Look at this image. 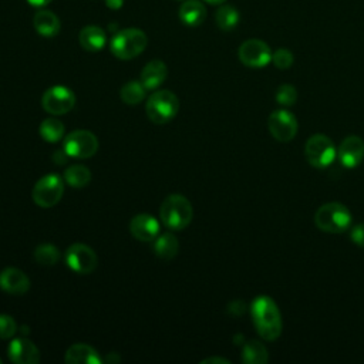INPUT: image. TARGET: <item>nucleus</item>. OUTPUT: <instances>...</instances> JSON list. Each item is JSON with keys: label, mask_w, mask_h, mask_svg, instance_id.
<instances>
[{"label": "nucleus", "mask_w": 364, "mask_h": 364, "mask_svg": "<svg viewBox=\"0 0 364 364\" xmlns=\"http://www.w3.org/2000/svg\"><path fill=\"white\" fill-rule=\"evenodd\" d=\"M105 4L111 10H119L124 4V0H105Z\"/></svg>", "instance_id": "35"}, {"label": "nucleus", "mask_w": 364, "mask_h": 364, "mask_svg": "<svg viewBox=\"0 0 364 364\" xmlns=\"http://www.w3.org/2000/svg\"><path fill=\"white\" fill-rule=\"evenodd\" d=\"M166 74H168L166 64L161 60H152L142 68L141 82L146 88V91L155 90L165 81Z\"/></svg>", "instance_id": "18"}, {"label": "nucleus", "mask_w": 364, "mask_h": 364, "mask_svg": "<svg viewBox=\"0 0 364 364\" xmlns=\"http://www.w3.org/2000/svg\"><path fill=\"white\" fill-rule=\"evenodd\" d=\"M276 101L283 107H290L297 100V90L290 84H282L276 90Z\"/></svg>", "instance_id": "29"}, {"label": "nucleus", "mask_w": 364, "mask_h": 364, "mask_svg": "<svg viewBox=\"0 0 364 364\" xmlns=\"http://www.w3.org/2000/svg\"><path fill=\"white\" fill-rule=\"evenodd\" d=\"M0 289L9 294H24L30 289V279L17 267H6L0 272Z\"/></svg>", "instance_id": "16"}, {"label": "nucleus", "mask_w": 364, "mask_h": 364, "mask_svg": "<svg viewBox=\"0 0 364 364\" xmlns=\"http://www.w3.org/2000/svg\"><path fill=\"white\" fill-rule=\"evenodd\" d=\"M64 193V183L60 175L48 173L40 178L31 192L33 200L40 208H51L60 202Z\"/></svg>", "instance_id": "7"}, {"label": "nucleus", "mask_w": 364, "mask_h": 364, "mask_svg": "<svg viewBox=\"0 0 364 364\" xmlns=\"http://www.w3.org/2000/svg\"><path fill=\"white\" fill-rule=\"evenodd\" d=\"M129 232L136 240L151 242L159 233V222L149 213H138L129 222Z\"/></svg>", "instance_id": "15"}, {"label": "nucleus", "mask_w": 364, "mask_h": 364, "mask_svg": "<svg viewBox=\"0 0 364 364\" xmlns=\"http://www.w3.org/2000/svg\"><path fill=\"white\" fill-rule=\"evenodd\" d=\"M267 127L272 136L280 142L291 141L299 128L297 118L287 109H276L269 115Z\"/></svg>", "instance_id": "12"}, {"label": "nucleus", "mask_w": 364, "mask_h": 364, "mask_svg": "<svg viewBox=\"0 0 364 364\" xmlns=\"http://www.w3.org/2000/svg\"><path fill=\"white\" fill-rule=\"evenodd\" d=\"M33 26L36 31L43 37H54L61 30L60 18L51 10H40L34 14Z\"/></svg>", "instance_id": "21"}, {"label": "nucleus", "mask_w": 364, "mask_h": 364, "mask_svg": "<svg viewBox=\"0 0 364 364\" xmlns=\"http://www.w3.org/2000/svg\"><path fill=\"white\" fill-rule=\"evenodd\" d=\"M40 136L47 142H58L64 136V125L57 118H46L38 127Z\"/></svg>", "instance_id": "26"}, {"label": "nucleus", "mask_w": 364, "mask_h": 364, "mask_svg": "<svg viewBox=\"0 0 364 364\" xmlns=\"http://www.w3.org/2000/svg\"><path fill=\"white\" fill-rule=\"evenodd\" d=\"M208 363H210V364H213V363H219V364H229L230 361H229V360H226V358H222V357H209V358L202 360V364H208Z\"/></svg>", "instance_id": "34"}, {"label": "nucleus", "mask_w": 364, "mask_h": 364, "mask_svg": "<svg viewBox=\"0 0 364 364\" xmlns=\"http://www.w3.org/2000/svg\"><path fill=\"white\" fill-rule=\"evenodd\" d=\"M41 105L51 115H63L74 108L75 95L70 88L64 85H54L44 91L41 97Z\"/></svg>", "instance_id": "9"}, {"label": "nucleus", "mask_w": 364, "mask_h": 364, "mask_svg": "<svg viewBox=\"0 0 364 364\" xmlns=\"http://www.w3.org/2000/svg\"><path fill=\"white\" fill-rule=\"evenodd\" d=\"M179 243L178 239L172 233H164L161 236H156L152 243L154 253L165 260H171L178 255Z\"/></svg>", "instance_id": "22"}, {"label": "nucleus", "mask_w": 364, "mask_h": 364, "mask_svg": "<svg viewBox=\"0 0 364 364\" xmlns=\"http://www.w3.org/2000/svg\"><path fill=\"white\" fill-rule=\"evenodd\" d=\"M350 237L357 246L364 247V223L355 225L350 232Z\"/></svg>", "instance_id": "32"}, {"label": "nucleus", "mask_w": 364, "mask_h": 364, "mask_svg": "<svg viewBox=\"0 0 364 364\" xmlns=\"http://www.w3.org/2000/svg\"><path fill=\"white\" fill-rule=\"evenodd\" d=\"M17 331L16 320L9 314H0V338H11Z\"/></svg>", "instance_id": "31"}, {"label": "nucleus", "mask_w": 364, "mask_h": 364, "mask_svg": "<svg viewBox=\"0 0 364 364\" xmlns=\"http://www.w3.org/2000/svg\"><path fill=\"white\" fill-rule=\"evenodd\" d=\"M64 360L67 364H101L102 363L98 351L84 343L73 344L65 351Z\"/></svg>", "instance_id": "17"}, {"label": "nucleus", "mask_w": 364, "mask_h": 364, "mask_svg": "<svg viewBox=\"0 0 364 364\" xmlns=\"http://www.w3.org/2000/svg\"><path fill=\"white\" fill-rule=\"evenodd\" d=\"M178 16L185 26L196 27L205 21L206 7L199 0H185L179 7Z\"/></svg>", "instance_id": "19"}, {"label": "nucleus", "mask_w": 364, "mask_h": 364, "mask_svg": "<svg viewBox=\"0 0 364 364\" xmlns=\"http://www.w3.org/2000/svg\"><path fill=\"white\" fill-rule=\"evenodd\" d=\"M64 181L73 188H84L91 181V172L84 165H73L64 171Z\"/></svg>", "instance_id": "27"}, {"label": "nucleus", "mask_w": 364, "mask_h": 364, "mask_svg": "<svg viewBox=\"0 0 364 364\" xmlns=\"http://www.w3.org/2000/svg\"><path fill=\"white\" fill-rule=\"evenodd\" d=\"M240 20L239 11L232 4H220L215 13L216 26L223 31L233 30Z\"/></svg>", "instance_id": "23"}, {"label": "nucleus", "mask_w": 364, "mask_h": 364, "mask_svg": "<svg viewBox=\"0 0 364 364\" xmlns=\"http://www.w3.org/2000/svg\"><path fill=\"white\" fill-rule=\"evenodd\" d=\"M242 360L246 364H266L269 354L259 340H249L242 350Z\"/></svg>", "instance_id": "24"}, {"label": "nucleus", "mask_w": 364, "mask_h": 364, "mask_svg": "<svg viewBox=\"0 0 364 364\" xmlns=\"http://www.w3.org/2000/svg\"><path fill=\"white\" fill-rule=\"evenodd\" d=\"M206 3H209V4H215V6H219V4H222V3H225L226 0H205Z\"/></svg>", "instance_id": "37"}, {"label": "nucleus", "mask_w": 364, "mask_h": 364, "mask_svg": "<svg viewBox=\"0 0 364 364\" xmlns=\"http://www.w3.org/2000/svg\"><path fill=\"white\" fill-rule=\"evenodd\" d=\"M272 61L273 64L279 68V70H287L289 67H291L294 57L293 53L287 48H277L273 54H272Z\"/></svg>", "instance_id": "30"}, {"label": "nucleus", "mask_w": 364, "mask_h": 364, "mask_svg": "<svg viewBox=\"0 0 364 364\" xmlns=\"http://www.w3.org/2000/svg\"><path fill=\"white\" fill-rule=\"evenodd\" d=\"M65 263L75 273L90 274L95 270L98 257L90 246L84 243H74L65 250Z\"/></svg>", "instance_id": "11"}, {"label": "nucleus", "mask_w": 364, "mask_h": 364, "mask_svg": "<svg viewBox=\"0 0 364 364\" xmlns=\"http://www.w3.org/2000/svg\"><path fill=\"white\" fill-rule=\"evenodd\" d=\"M9 358L16 364H36L40 361V351L37 346L28 338H13L7 347Z\"/></svg>", "instance_id": "13"}, {"label": "nucleus", "mask_w": 364, "mask_h": 364, "mask_svg": "<svg viewBox=\"0 0 364 364\" xmlns=\"http://www.w3.org/2000/svg\"><path fill=\"white\" fill-rule=\"evenodd\" d=\"M250 314L257 334L266 341H274L282 334V314L276 301L266 296H257L250 304Z\"/></svg>", "instance_id": "1"}, {"label": "nucleus", "mask_w": 364, "mask_h": 364, "mask_svg": "<svg viewBox=\"0 0 364 364\" xmlns=\"http://www.w3.org/2000/svg\"><path fill=\"white\" fill-rule=\"evenodd\" d=\"M63 148L71 158H90L98 151V139L88 129H77L70 132L64 141Z\"/></svg>", "instance_id": "8"}, {"label": "nucleus", "mask_w": 364, "mask_h": 364, "mask_svg": "<svg viewBox=\"0 0 364 364\" xmlns=\"http://www.w3.org/2000/svg\"><path fill=\"white\" fill-rule=\"evenodd\" d=\"M146 34L135 27L118 30L109 40L111 53L119 60H131L138 57L146 47Z\"/></svg>", "instance_id": "4"}, {"label": "nucleus", "mask_w": 364, "mask_h": 364, "mask_svg": "<svg viewBox=\"0 0 364 364\" xmlns=\"http://www.w3.org/2000/svg\"><path fill=\"white\" fill-rule=\"evenodd\" d=\"M353 216L348 208L340 202H327L314 213V225L327 233L346 232L351 225Z\"/></svg>", "instance_id": "3"}, {"label": "nucleus", "mask_w": 364, "mask_h": 364, "mask_svg": "<svg viewBox=\"0 0 364 364\" xmlns=\"http://www.w3.org/2000/svg\"><path fill=\"white\" fill-rule=\"evenodd\" d=\"M146 88L142 85L141 81H128L119 90V97L127 105H136L145 98Z\"/></svg>", "instance_id": "25"}, {"label": "nucleus", "mask_w": 364, "mask_h": 364, "mask_svg": "<svg viewBox=\"0 0 364 364\" xmlns=\"http://www.w3.org/2000/svg\"><path fill=\"white\" fill-rule=\"evenodd\" d=\"M28 4H31L33 7H44L48 3H51L53 0H26Z\"/></svg>", "instance_id": "36"}, {"label": "nucleus", "mask_w": 364, "mask_h": 364, "mask_svg": "<svg viewBox=\"0 0 364 364\" xmlns=\"http://www.w3.org/2000/svg\"><path fill=\"white\" fill-rule=\"evenodd\" d=\"M340 162L346 168H355L364 159V141L358 135H348L337 149Z\"/></svg>", "instance_id": "14"}, {"label": "nucleus", "mask_w": 364, "mask_h": 364, "mask_svg": "<svg viewBox=\"0 0 364 364\" xmlns=\"http://www.w3.org/2000/svg\"><path fill=\"white\" fill-rule=\"evenodd\" d=\"M78 40L81 47L85 51L97 53L101 51L107 44V34L98 26H85L81 28L78 34Z\"/></svg>", "instance_id": "20"}, {"label": "nucleus", "mask_w": 364, "mask_h": 364, "mask_svg": "<svg viewBox=\"0 0 364 364\" xmlns=\"http://www.w3.org/2000/svg\"><path fill=\"white\" fill-rule=\"evenodd\" d=\"M237 57L246 67L262 68L272 61V50L263 40L249 38L239 46Z\"/></svg>", "instance_id": "10"}, {"label": "nucleus", "mask_w": 364, "mask_h": 364, "mask_svg": "<svg viewBox=\"0 0 364 364\" xmlns=\"http://www.w3.org/2000/svg\"><path fill=\"white\" fill-rule=\"evenodd\" d=\"M178 109H179V100L169 90L155 91L154 94H151L145 105L148 118L158 125L171 121L178 114Z\"/></svg>", "instance_id": "5"}, {"label": "nucleus", "mask_w": 364, "mask_h": 364, "mask_svg": "<svg viewBox=\"0 0 364 364\" xmlns=\"http://www.w3.org/2000/svg\"><path fill=\"white\" fill-rule=\"evenodd\" d=\"M0 364H1V358H0Z\"/></svg>", "instance_id": "38"}, {"label": "nucleus", "mask_w": 364, "mask_h": 364, "mask_svg": "<svg viewBox=\"0 0 364 364\" xmlns=\"http://www.w3.org/2000/svg\"><path fill=\"white\" fill-rule=\"evenodd\" d=\"M337 149L333 141L324 134L311 135L304 145V156L307 162L317 169H324L336 159Z\"/></svg>", "instance_id": "6"}, {"label": "nucleus", "mask_w": 364, "mask_h": 364, "mask_svg": "<svg viewBox=\"0 0 364 364\" xmlns=\"http://www.w3.org/2000/svg\"><path fill=\"white\" fill-rule=\"evenodd\" d=\"M34 259L41 266H54L60 260V250L54 245L43 243L36 247Z\"/></svg>", "instance_id": "28"}, {"label": "nucleus", "mask_w": 364, "mask_h": 364, "mask_svg": "<svg viewBox=\"0 0 364 364\" xmlns=\"http://www.w3.org/2000/svg\"><path fill=\"white\" fill-rule=\"evenodd\" d=\"M68 158H70V155L65 152L64 148L57 149V151L53 152V161H54L57 165H64V164H67Z\"/></svg>", "instance_id": "33"}, {"label": "nucleus", "mask_w": 364, "mask_h": 364, "mask_svg": "<svg viewBox=\"0 0 364 364\" xmlns=\"http://www.w3.org/2000/svg\"><path fill=\"white\" fill-rule=\"evenodd\" d=\"M161 222L171 230L185 229L193 216V209L188 198L179 193L166 196L159 209Z\"/></svg>", "instance_id": "2"}]
</instances>
